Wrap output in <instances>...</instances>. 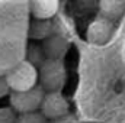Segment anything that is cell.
<instances>
[{
  "label": "cell",
  "mask_w": 125,
  "mask_h": 123,
  "mask_svg": "<svg viewBox=\"0 0 125 123\" xmlns=\"http://www.w3.org/2000/svg\"><path fill=\"white\" fill-rule=\"evenodd\" d=\"M99 12L103 18L116 22L125 15V0H99Z\"/></svg>",
  "instance_id": "obj_8"
},
{
  "label": "cell",
  "mask_w": 125,
  "mask_h": 123,
  "mask_svg": "<svg viewBox=\"0 0 125 123\" xmlns=\"http://www.w3.org/2000/svg\"><path fill=\"white\" fill-rule=\"evenodd\" d=\"M26 60L29 62H32L33 65L39 67V64L45 60L42 46L41 45H29L28 46V51H26Z\"/></svg>",
  "instance_id": "obj_10"
},
{
  "label": "cell",
  "mask_w": 125,
  "mask_h": 123,
  "mask_svg": "<svg viewBox=\"0 0 125 123\" xmlns=\"http://www.w3.org/2000/svg\"><path fill=\"white\" fill-rule=\"evenodd\" d=\"M18 113L12 107H0V123H16Z\"/></svg>",
  "instance_id": "obj_12"
},
{
  "label": "cell",
  "mask_w": 125,
  "mask_h": 123,
  "mask_svg": "<svg viewBox=\"0 0 125 123\" xmlns=\"http://www.w3.org/2000/svg\"><path fill=\"white\" fill-rule=\"evenodd\" d=\"M29 9L33 19L50 20L60 9V0H29Z\"/></svg>",
  "instance_id": "obj_6"
},
{
  "label": "cell",
  "mask_w": 125,
  "mask_h": 123,
  "mask_svg": "<svg viewBox=\"0 0 125 123\" xmlns=\"http://www.w3.org/2000/svg\"><path fill=\"white\" fill-rule=\"evenodd\" d=\"M50 35H52V25L50 20L45 19H33L29 26V38L39 41L47 39Z\"/></svg>",
  "instance_id": "obj_9"
},
{
  "label": "cell",
  "mask_w": 125,
  "mask_h": 123,
  "mask_svg": "<svg viewBox=\"0 0 125 123\" xmlns=\"http://www.w3.org/2000/svg\"><path fill=\"white\" fill-rule=\"evenodd\" d=\"M39 112L47 120H57L68 114L70 104L61 91H48L44 94Z\"/></svg>",
  "instance_id": "obj_4"
},
{
  "label": "cell",
  "mask_w": 125,
  "mask_h": 123,
  "mask_svg": "<svg viewBox=\"0 0 125 123\" xmlns=\"http://www.w3.org/2000/svg\"><path fill=\"white\" fill-rule=\"evenodd\" d=\"M16 123H48V120L42 116L39 110L29 112V113H21L16 117Z\"/></svg>",
  "instance_id": "obj_11"
},
{
  "label": "cell",
  "mask_w": 125,
  "mask_h": 123,
  "mask_svg": "<svg viewBox=\"0 0 125 123\" xmlns=\"http://www.w3.org/2000/svg\"><path fill=\"white\" fill-rule=\"evenodd\" d=\"M114 32H115V22H112L103 16H99V18L93 19L90 22V25L87 26L86 38L90 44L102 45V44H106L112 38Z\"/></svg>",
  "instance_id": "obj_5"
},
{
  "label": "cell",
  "mask_w": 125,
  "mask_h": 123,
  "mask_svg": "<svg viewBox=\"0 0 125 123\" xmlns=\"http://www.w3.org/2000/svg\"><path fill=\"white\" fill-rule=\"evenodd\" d=\"M9 94H10V88H9V86L6 83V78L0 77V98H3V97H6Z\"/></svg>",
  "instance_id": "obj_13"
},
{
  "label": "cell",
  "mask_w": 125,
  "mask_h": 123,
  "mask_svg": "<svg viewBox=\"0 0 125 123\" xmlns=\"http://www.w3.org/2000/svg\"><path fill=\"white\" fill-rule=\"evenodd\" d=\"M41 46L45 58H57V60H61L68 48L67 42L58 35H50L47 39H44V44Z\"/></svg>",
  "instance_id": "obj_7"
},
{
  "label": "cell",
  "mask_w": 125,
  "mask_h": 123,
  "mask_svg": "<svg viewBox=\"0 0 125 123\" xmlns=\"http://www.w3.org/2000/svg\"><path fill=\"white\" fill-rule=\"evenodd\" d=\"M44 94H45V91L39 86H35L25 91H10V94H9L10 107L18 114L36 112V110H39Z\"/></svg>",
  "instance_id": "obj_3"
},
{
  "label": "cell",
  "mask_w": 125,
  "mask_h": 123,
  "mask_svg": "<svg viewBox=\"0 0 125 123\" xmlns=\"http://www.w3.org/2000/svg\"><path fill=\"white\" fill-rule=\"evenodd\" d=\"M10 91H25L38 86V67L28 60L21 61L4 75Z\"/></svg>",
  "instance_id": "obj_2"
},
{
  "label": "cell",
  "mask_w": 125,
  "mask_h": 123,
  "mask_svg": "<svg viewBox=\"0 0 125 123\" xmlns=\"http://www.w3.org/2000/svg\"><path fill=\"white\" fill-rule=\"evenodd\" d=\"M51 123H76V120L71 119V117H68V114H67V116H64V117H61V119L51 120Z\"/></svg>",
  "instance_id": "obj_14"
},
{
  "label": "cell",
  "mask_w": 125,
  "mask_h": 123,
  "mask_svg": "<svg viewBox=\"0 0 125 123\" xmlns=\"http://www.w3.org/2000/svg\"><path fill=\"white\" fill-rule=\"evenodd\" d=\"M67 71L62 60L45 58L38 67V83L45 93L61 91L65 86Z\"/></svg>",
  "instance_id": "obj_1"
}]
</instances>
